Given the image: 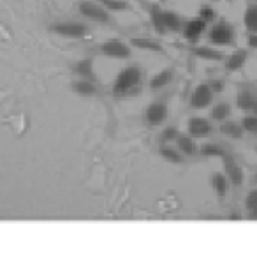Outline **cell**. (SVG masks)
<instances>
[{"instance_id": "obj_3", "label": "cell", "mask_w": 257, "mask_h": 254, "mask_svg": "<svg viewBox=\"0 0 257 254\" xmlns=\"http://www.w3.org/2000/svg\"><path fill=\"white\" fill-rule=\"evenodd\" d=\"M208 41L213 46H231L234 44V29L225 22L217 23L208 32Z\"/></svg>"}, {"instance_id": "obj_28", "label": "cell", "mask_w": 257, "mask_h": 254, "mask_svg": "<svg viewBox=\"0 0 257 254\" xmlns=\"http://www.w3.org/2000/svg\"><path fill=\"white\" fill-rule=\"evenodd\" d=\"M180 136V131L176 129V127H166L164 131L161 133V138H159V141L162 143H173V141H176Z\"/></svg>"}, {"instance_id": "obj_9", "label": "cell", "mask_w": 257, "mask_h": 254, "mask_svg": "<svg viewBox=\"0 0 257 254\" xmlns=\"http://www.w3.org/2000/svg\"><path fill=\"white\" fill-rule=\"evenodd\" d=\"M222 161H224V170H225V175H227L229 182H231L234 187H239L243 184V179H245V177H243V170L239 168L238 162H236L229 154H225Z\"/></svg>"}, {"instance_id": "obj_37", "label": "cell", "mask_w": 257, "mask_h": 254, "mask_svg": "<svg viewBox=\"0 0 257 254\" xmlns=\"http://www.w3.org/2000/svg\"><path fill=\"white\" fill-rule=\"evenodd\" d=\"M255 152H257V147H255Z\"/></svg>"}, {"instance_id": "obj_35", "label": "cell", "mask_w": 257, "mask_h": 254, "mask_svg": "<svg viewBox=\"0 0 257 254\" xmlns=\"http://www.w3.org/2000/svg\"><path fill=\"white\" fill-rule=\"evenodd\" d=\"M252 113H253V115H257V97H255V101H253V106H252Z\"/></svg>"}, {"instance_id": "obj_31", "label": "cell", "mask_w": 257, "mask_h": 254, "mask_svg": "<svg viewBox=\"0 0 257 254\" xmlns=\"http://www.w3.org/2000/svg\"><path fill=\"white\" fill-rule=\"evenodd\" d=\"M245 207H246V210H252V208L257 207V187H255V189H252L248 194H246V198H245Z\"/></svg>"}, {"instance_id": "obj_8", "label": "cell", "mask_w": 257, "mask_h": 254, "mask_svg": "<svg viewBox=\"0 0 257 254\" xmlns=\"http://www.w3.org/2000/svg\"><path fill=\"white\" fill-rule=\"evenodd\" d=\"M187 129L192 138H206L211 134L213 127H211V122L204 117H192L189 118V124H187Z\"/></svg>"}, {"instance_id": "obj_26", "label": "cell", "mask_w": 257, "mask_h": 254, "mask_svg": "<svg viewBox=\"0 0 257 254\" xmlns=\"http://www.w3.org/2000/svg\"><path fill=\"white\" fill-rule=\"evenodd\" d=\"M201 155H204V157H220V159H224L225 150L217 143H206V145H203V147H201Z\"/></svg>"}, {"instance_id": "obj_19", "label": "cell", "mask_w": 257, "mask_h": 254, "mask_svg": "<svg viewBox=\"0 0 257 254\" xmlns=\"http://www.w3.org/2000/svg\"><path fill=\"white\" fill-rule=\"evenodd\" d=\"M164 23L168 32H180L183 29L182 16L176 11H171V9H164Z\"/></svg>"}, {"instance_id": "obj_30", "label": "cell", "mask_w": 257, "mask_h": 254, "mask_svg": "<svg viewBox=\"0 0 257 254\" xmlns=\"http://www.w3.org/2000/svg\"><path fill=\"white\" fill-rule=\"evenodd\" d=\"M199 18L204 20L206 23L213 22L215 20V9L210 8V6H203V8L199 9Z\"/></svg>"}, {"instance_id": "obj_16", "label": "cell", "mask_w": 257, "mask_h": 254, "mask_svg": "<svg viewBox=\"0 0 257 254\" xmlns=\"http://www.w3.org/2000/svg\"><path fill=\"white\" fill-rule=\"evenodd\" d=\"M246 58H248V51L246 50H236L225 58V71L229 72H234V71H239V69L245 65Z\"/></svg>"}, {"instance_id": "obj_23", "label": "cell", "mask_w": 257, "mask_h": 254, "mask_svg": "<svg viewBox=\"0 0 257 254\" xmlns=\"http://www.w3.org/2000/svg\"><path fill=\"white\" fill-rule=\"evenodd\" d=\"M253 101H255V96L250 90H241L236 97V104L241 111H252Z\"/></svg>"}, {"instance_id": "obj_29", "label": "cell", "mask_w": 257, "mask_h": 254, "mask_svg": "<svg viewBox=\"0 0 257 254\" xmlns=\"http://www.w3.org/2000/svg\"><path fill=\"white\" fill-rule=\"evenodd\" d=\"M241 127L246 133L257 134V115H246L241 118Z\"/></svg>"}, {"instance_id": "obj_13", "label": "cell", "mask_w": 257, "mask_h": 254, "mask_svg": "<svg viewBox=\"0 0 257 254\" xmlns=\"http://www.w3.org/2000/svg\"><path fill=\"white\" fill-rule=\"evenodd\" d=\"M97 83L99 81L78 78L76 81H72V92L78 94L79 97H93L97 94Z\"/></svg>"}, {"instance_id": "obj_14", "label": "cell", "mask_w": 257, "mask_h": 254, "mask_svg": "<svg viewBox=\"0 0 257 254\" xmlns=\"http://www.w3.org/2000/svg\"><path fill=\"white\" fill-rule=\"evenodd\" d=\"M190 53H192L194 57H197V58H203V60H211V62L224 60V57H225L222 51L215 50V48H211V46H204V44H201V46H192V48H190Z\"/></svg>"}, {"instance_id": "obj_5", "label": "cell", "mask_w": 257, "mask_h": 254, "mask_svg": "<svg viewBox=\"0 0 257 254\" xmlns=\"http://www.w3.org/2000/svg\"><path fill=\"white\" fill-rule=\"evenodd\" d=\"M50 30L57 36L69 37V39H81V37H85L88 27L79 22H60L50 25Z\"/></svg>"}, {"instance_id": "obj_2", "label": "cell", "mask_w": 257, "mask_h": 254, "mask_svg": "<svg viewBox=\"0 0 257 254\" xmlns=\"http://www.w3.org/2000/svg\"><path fill=\"white\" fill-rule=\"evenodd\" d=\"M78 11L83 18L92 20L97 23H106V25H113V18H111L109 11L104 8L102 4H95V2H90V0H83L79 2Z\"/></svg>"}, {"instance_id": "obj_17", "label": "cell", "mask_w": 257, "mask_h": 254, "mask_svg": "<svg viewBox=\"0 0 257 254\" xmlns=\"http://www.w3.org/2000/svg\"><path fill=\"white\" fill-rule=\"evenodd\" d=\"M128 43H131V46L133 48H138V50L154 51V53H162V51H164L162 44L155 39H150V37H133Z\"/></svg>"}, {"instance_id": "obj_10", "label": "cell", "mask_w": 257, "mask_h": 254, "mask_svg": "<svg viewBox=\"0 0 257 254\" xmlns=\"http://www.w3.org/2000/svg\"><path fill=\"white\" fill-rule=\"evenodd\" d=\"M206 25H208V23L204 22V20H201V18L189 20V22H187L185 25H183V29H182L183 37H185L187 41H192V43H196V41L203 36L204 30H206Z\"/></svg>"}, {"instance_id": "obj_34", "label": "cell", "mask_w": 257, "mask_h": 254, "mask_svg": "<svg viewBox=\"0 0 257 254\" xmlns=\"http://www.w3.org/2000/svg\"><path fill=\"white\" fill-rule=\"evenodd\" d=\"M248 212H250V219H257V207L252 208V210H248Z\"/></svg>"}, {"instance_id": "obj_7", "label": "cell", "mask_w": 257, "mask_h": 254, "mask_svg": "<svg viewBox=\"0 0 257 254\" xmlns=\"http://www.w3.org/2000/svg\"><path fill=\"white\" fill-rule=\"evenodd\" d=\"M213 103V90L210 89L208 83H201L194 89L192 96H190V106L194 110H204Z\"/></svg>"}, {"instance_id": "obj_21", "label": "cell", "mask_w": 257, "mask_h": 254, "mask_svg": "<svg viewBox=\"0 0 257 254\" xmlns=\"http://www.w3.org/2000/svg\"><path fill=\"white\" fill-rule=\"evenodd\" d=\"M211 187H213V191L217 193V196L224 198L225 194H227L229 191V179L227 175H224V173H213L211 175Z\"/></svg>"}, {"instance_id": "obj_1", "label": "cell", "mask_w": 257, "mask_h": 254, "mask_svg": "<svg viewBox=\"0 0 257 254\" xmlns=\"http://www.w3.org/2000/svg\"><path fill=\"white\" fill-rule=\"evenodd\" d=\"M141 85H143V69L140 65H128L116 74L111 87V94L116 99H127L140 94Z\"/></svg>"}, {"instance_id": "obj_11", "label": "cell", "mask_w": 257, "mask_h": 254, "mask_svg": "<svg viewBox=\"0 0 257 254\" xmlns=\"http://www.w3.org/2000/svg\"><path fill=\"white\" fill-rule=\"evenodd\" d=\"M72 72H74L78 78H85V79H92V81H99L95 74V69H93V58L86 57L78 60L72 65Z\"/></svg>"}, {"instance_id": "obj_32", "label": "cell", "mask_w": 257, "mask_h": 254, "mask_svg": "<svg viewBox=\"0 0 257 254\" xmlns=\"http://www.w3.org/2000/svg\"><path fill=\"white\" fill-rule=\"evenodd\" d=\"M208 85H210V89L213 90V94H220L222 90H224V81H222V79H210Z\"/></svg>"}, {"instance_id": "obj_4", "label": "cell", "mask_w": 257, "mask_h": 254, "mask_svg": "<svg viewBox=\"0 0 257 254\" xmlns=\"http://www.w3.org/2000/svg\"><path fill=\"white\" fill-rule=\"evenodd\" d=\"M100 53L107 58H116V60H127L133 57L131 44H125L120 39H107L100 44Z\"/></svg>"}, {"instance_id": "obj_36", "label": "cell", "mask_w": 257, "mask_h": 254, "mask_svg": "<svg viewBox=\"0 0 257 254\" xmlns=\"http://www.w3.org/2000/svg\"><path fill=\"white\" fill-rule=\"evenodd\" d=\"M253 180H255V182H257V173H255V175H253Z\"/></svg>"}, {"instance_id": "obj_27", "label": "cell", "mask_w": 257, "mask_h": 254, "mask_svg": "<svg viewBox=\"0 0 257 254\" xmlns=\"http://www.w3.org/2000/svg\"><path fill=\"white\" fill-rule=\"evenodd\" d=\"M229 115H231V104L229 103H218L217 106H213V110H211V118L218 122H224Z\"/></svg>"}, {"instance_id": "obj_12", "label": "cell", "mask_w": 257, "mask_h": 254, "mask_svg": "<svg viewBox=\"0 0 257 254\" xmlns=\"http://www.w3.org/2000/svg\"><path fill=\"white\" fill-rule=\"evenodd\" d=\"M148 15H150V22L155 32L159 36H166L168 29H166V23H164V9L159 4H150L148 6Z\"/></svg>"}, {"instance_id": "obj_15", "label": "cell", "mask_w": 257, "mask_h": 254, "mask_svg": "<svg viewBox=\"0 0 257 254\" xmlns=\"http://www.w3.org/2000/svg\"><path fill=\"white\" fill-rule=\"evenodd\" d=\"M175 78V69L173 67H166L162 71H159L154 78L150 79V90H161L164 87H168L169 83Z\"/></svg>"}, {"instance_id": "obj_20", "label": "cell", "mask_w": 257, "mask_h": 254, "mask_svg": "<svg viewBox=\"0 0 257 254\" xmlns=\"http://www.w3.org/2000/svg\"><path fill=\"white\" fill-rule=\"evenodd\" d=\"M176 147H178V150L182 152L183 155H196L197 150H199L196 141H194V138L187 136V134H180L178 140H176Z\"/></svg>"}, {"instance_id": "obj_33", "label": "cell", "mask_w": 257, "mask_h": 254, "mask_svg": "<svg viewBox=\"0 0 257 254\" xmlns=\"http://www.w3.org/2000/svg\"><path fill=\"white\" fill-rule=\"evenodd\" d=\"M248 46L250 48H255L257 50V34H253V32H250V36H248Z\"/></svg>"}, {"instance_id": "obj_24", "label": "cell", "mask_w": 257, "mask_h": 254, "mask_svg": "<svg viewBox=\"0 0 257 254\" xmlns=\"http://www.w3.org/2000/svg\"><path fill=\"white\" fill-rule=\"evenodd\" d=\"M220 133L229 138H241L245 131H243L241 124H236V122H224V124L220 125Z\"/></svg>"}, {"instance_id": "obj_18", "label": "cell", "mask_w": 257, "mask_h": 254, "mask_svg": "<svg viewBox=\"0 0 257 254\" xmlns=\"http://www.w3.org/2000/svg\"><path fill=\"white\" fill-rule=\"evenodd\" d=\"M159 154L164 161L173 162V164H182L183 162V154L178 150V148H173L169 143H162L159 147Z\"/></svg>"}, {"instance_id": "obj_6", "label": "cell", "mask_w": 257, "mask_h": 254, "mask_svg": "<svg viewBox=\"0 0 257 254\" xmlns=\"http://www.w3.org/2000/svg\"><path fill=\"white\" fill-rule=\"evenodd\" d=\"M168 106H166V103H162V101H155V103H152L150 106L147 108V111H145V120H147V124L150 125V127H157V125H162L166 122V118H168Z\"/></svg>"}, {"instance_id": "obj_22", "label": "cell", "mask_w": 257, "mask_h": 254, "mask_svg": "<svg viewBox=\"0 0 257 254\" xmlns=\"http://www.w3.org/2000/svg\"><path fill=\"white\" fill-rule=\"evenodd\" d=\"M243 23H245L248 32L257 34V6H248L243 15Z\"/></svg>"}, {"instance_id": "obj_25", "label": "cell", "mask_w": 257, "mask_h": 254, "mask_svg": "<svg viewBox=\"0 0 257 254\" xmlns=\"http://www.w3.org/2000/svg\"><path fill=\"white\" fill-rule=\"evenodd\" d=\"M99 2L109 13H121L131 9V4H128L127 0H99Z\"/></svg>"}]
</instances>
